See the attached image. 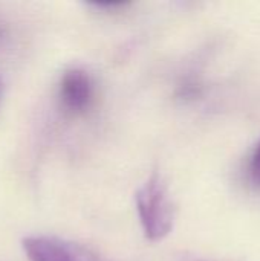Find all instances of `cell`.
<instances>
[{
    "mask_svg": "<svg viewBox=\"0 0 260 261\" xmlns=\"http://www.w3.org/2000/svg\"><path fill=\"white\" fill-rule=\"evenodd\" d=\"M135 202L146 237L150 242L166 239L173 229L175 210L169 188L158 173H153L138 188Z\"/></svg>",
    "mask_w": 260,
    "mask_h": 261,
    "instance_id": "obj_1",
    "label": "cell"
},
{
    "mask_svg": "<svg viewBox=\"0 0 260 261\" xmlns=\"http://www.w3.org/2000/svg\"><path fill=\"white\" fill-rule=\"evenodd\" d=\"M21 246L29 261H112L80 243L51 236L26 237Z\"/></svg>",
    "mask_w": 260,
    "mask_h": 261,
    "instance_id": "obj_2",
    "label": "cell"
},
{
    "mask_svg": "<svg viewBox=\"0 0 260 261\" xmlns=\"http://www.w3.org/2000/svg\"><path fill=\"white\" fill-rule=\"evenodd\" d=\"M58 98L63 110L69 115H81L90 109L95 98L92 76L83 69L67 70L60 81Z\"/></svg>",
    "mask_w": 260,
    "mask_h": 261,
    "instance_id": "obj_3",
    "label": "cell"
},
{
    "mask_svg": "<svg viewBox=\"0 0 260 261\" xmlns=\"http://www.w3.org/2000/svg\"><path fill=\"white\" fill-rule=\"evenodd\" d=\"M250 174H251L253 180L260 187V141L256 145L251 161H250Z\"/></svg>",
    "mask_w": 260,
    "mask_h": 261,
    "instance_id": "obj_4",
    "label": "cell"
},
{
    "mask_svg": "<svg viewBox=\"0 0 260 261\" xmlns=\"http://www.w3.org/2000/svg\"><path fill=\"white\" fill-rule=\"evenodd\" d=\"M0 35H2V28H0Z\"/></svg>",
    "mask_w": 260,
    "mask_h": 261,
    "instance_id": "obj_5",
    "label": "cell"
}]
</instances>
